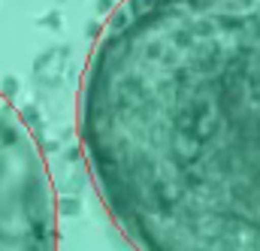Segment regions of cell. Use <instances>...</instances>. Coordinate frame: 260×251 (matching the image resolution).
Instances as JSON below:
<instances>
[{
	"mask_svg": "<svg viewBox=\"0 0 260 251\" xmlns=\"http://www.w3.org/2000/svg\"><path fill=\"white\" fill-rule=\"evenodd\" d=\"M76 127L136 251H260V0H121Z\"/></svg>",
	"mask_w": 260,
	"mask_h": 251,
	"instance_id": "obj_1",
	"label": "cell"
},
{
	"mask_svg": "<svg viewBox=\"0 0 260 251\" xmlns=\"http://www.w3.org/2000/svg\"><path fill=\"white\" fill-rule=\"evenodd\" d=\"M0 251H58V203L43 148L0 94Z\"/></svg>",
	"mask_w": 260,
	"mask_h": 251,
	"instance_id": "obj_2",
	"label": "cell"
}]
</instances>
